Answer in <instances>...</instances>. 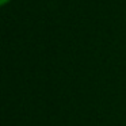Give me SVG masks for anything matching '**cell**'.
<instances>
[{"label":"cell","instance_id":"1","mask_svg":"<svg viewBox=\"0 0 126 126\" xmlns=\"http://www.w3.org/2000/svg\"><path fill=\"white\" fill-rule=\"evenodd\" d=\"M8 1H10V0H0V4H1V6H6Z\"/></svg>","mask_w":126,"mask_h":126}]
</instances>
